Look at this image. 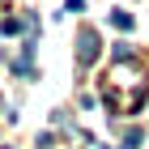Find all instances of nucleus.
Returning <instances> with one entry per match:
<instances>
[{"label":"nucleus","mask_w":149,"mask_h":149,"mask_svg":"<svg viewBox=\"0 0 149 149\" xmlns=\"http://www.w3.org/2000/svg\"><path fill=\"white\" fill-rule=\"evenodd\" d=\"M141 141H145V132H141V128H128V132H124V149H136Z\"/></svg>","instance_id":"4"},{"label":"nucleus","mask_w":149,"mask_h":149,"mask_svg":"<svg viewBox=\"0 0 149 149\" xmlns=\"http://www.w3.org/2000/svg\"><path fill=\"white\" fill-rule=\"evenodd\" d=\"M0 34H22V17H4L0 22Z\"/></svg>","instance_id":"5"},{"label":"nucleus","mask_w":149,"mask_h":149,"mask_svg":"<svg viewBox=\"0 0 149 149\" xmlns=\"http://www.w3.org/2000/svg\"><path fill=\"white\" fill-rule=\"evenodd\" d=\"M13 72H17V77H34V43L22 47V56L13 60Z\"/></svg>","instance_id":"2"},{"label":"nucleus","mask_w":149,"mask_h":149,"mask_svg":"<svg viewBox=\"0 0 149 149\" xmlns=\"http://www.w3.org/2000/svg\"><path fill=\"white\" fill-rule=\"evenodd\" d=\"M85 9V0H68V13H81Z\"/></svg>","instance_id":"6"},{"label":"nucleus","mask_w":149,"mask_h":149,"mask_svg":"<svg viewBox=\"0 0 149 149\" xmlns=\"http://www.w3.org/2000/svg\"><path fill=\"white\" fill-rule=\"evenodd\" d=\"M4 149H9V145H4Z\"/></svg>","instance_id":"7"},{"label":"nucleus","mask_w":149,"mask_h":149,"mask_svg":"<svg viewBox=\"0 0 149 149\" xmlns=\"http://www.w3.org/2000/svg\"><path fill=\"white\" fill-rule=\"evenodd\" d=\"M111 26H115V30H124V34H128V30L136 26V17H132V13H128V9H115V13H111Z\"/></svg>","instance_id":"3"},{"label":"nucleus","mask_w":149,"mask_h":149,"mask_svg":"<svg viewBox=\"0 0 149 149\" xmlns=\"http://www.w3.org/2000/svg\"><path fill=\"white\" fill-rule=\"evenodd\" d=\"M98 56H102V38H98V30L85 26V30L77 34V60H81V64H94Z\"/></svg>","instance_id":"1"}]
</instances>
